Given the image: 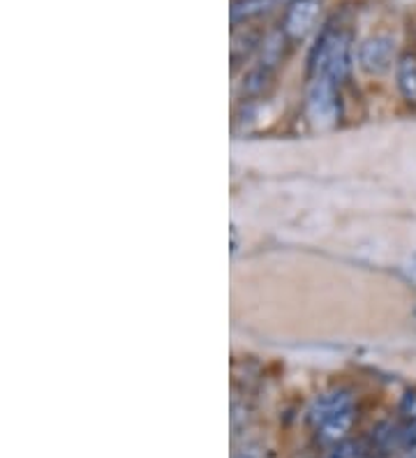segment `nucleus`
<instances>
[{"label": "nucleus", "mask_w": 416, "mask_h": 458, "mask_svg": "<svg viewBox=\"0 0 416 458\" xmlns=\"http://www.w3.org/2000/svg\"><path fill=\"white\" fill-rule=\"evenodd\" d=\"M352 424H354V408L344 410L338 417H333L327 424L319 426V428H317V437H319L324 445H338V442H343V437L350 433Z\"/></svg>", "instance_id": "7"}, {"label": "nucleus", "mask_w": 416, "mask_h": 458, "mask_svg": "<svg viewBox=\"0 0 416 458\" xmlns=\"http://www.w3.org/2000/svg\"><path fill=\"white\" fill-rule=\"evenodd\" d=\"M305 112L315 128H333L340 118L338 84L328 77H312L305 93Z\"/></svg>", "instance_id": "2"}, {"label": "nucleus", "mask_w": 416, "mask_h": 458, "mask_svg": "<svg viewBox=\"0 0 416 458\" xmlns=\"http://www.w3.org/2000/svg\"><path fill=\"white\" fill-rule=\"evenodd\" d=\"M273 77V70L267 65H257L252 72H248V77L243 79V90L245 93H250V96H259V93H264V89L268 86V81H271Z\"/></svg>", "instance_id": "9"}, {"label": "nucleus", "mask_w": 416, "mask_h": 458, "mask_svg": "<svg viewBox=\"0 0 416 458\" xmlns=\"http://www.w3.org/2000/svg\"><path fill=\"white\" fill-rule=\"evenodd\" d=\"M395 63V42L388 35H372L359 47V65L372 77L386 74Z\"/></svg>", "instance_id": "3"}, {"label": "nucleus", "mask_w": 416, "mask_h": 458, "mask_svg": "<svg viewBox=\"0 0 416 458\" xmlns=\"http://www.w3.org/2000/svg\"><path fill=\"white\" fill-rule=\"evenodd\" d=\"M395 81H398L400 96L410 105H416V56L403 54L395 63Z\"/></svg>", "instance_id": "6"}, {"label": "nucleus", "mask_w": 416, "mask_h": 458, "mask_svg": "<svg viewBox=\"0 0 416 458\" xmlns=\"http://www.w3.org/2000/svg\"><path fill=\"white\" fill-rule=\"evenodd\" d=\"M350 408H354V401H352V396L347 392L324 394V396H319L312 403L310 412H308V421H310L317 430L322 424H327L328 420L338 417L340 412H344V410Z\"/></svg>", "instance_id": "5"}, {"label": "nucleus", "mask_w": 416, "mask_h": 458, "mask_svg": "<svg viewBox=\"0 0 416 458\" xmlns=\"http://www.w3.org/2000/svg\"><path fill=\"white\" fill-rule=\"evenodd\" d=\"M280 0H233L232 3V23L248 21L252 17H259L271 7H276Z\"/></svg>", "instance_id": "8"}, {"label": "nucleus", "mask_w": 416, "mask_h": 458, "mask_svg": "<svg viewBox=\"0 0 416 458\" xmlns=\"http://www.w3.org/2000/svg\"><path fill=\"white\" fill-rule=\"evenodd\" d=\"M236 248H239V232L232 225V252H236Z\"/></svg>", "instance_id": "11"}, {"label": "nucleus", "mask_w": 416, "mask_h": 458, "mask_svg": "<svg viewBox=\"0 0 416 458\" xmlns=\"http://www.w3.org/2000/svg\"><path fill=\"white\" fill-rule=\"evenodd\" d=\"M319 12H322L319 0H294V3H289L287 12H284L283 33L289 39H303L315 29Z\"/></svg>", "instance_id": "4"}, {"label": "nucleus", "mask_w": 416, "mask_h": 458, "mask_svg": "<svg viewBox=\"0 0 416 458\" xmlns=\"http://www.w3.org/2000/svg\"><path fill=\"white\" fill-rule=\"evenodd\" d=\"M310 72L328 77L335 84H343L352 72V33L350 30L327 29L310 56Z\"/></svg>", "instance_id": "1"}, {"label": "nucleus", "mask_w": 416, "mask_h": 458, "mask_svg": "<svg viewBox=\"0 0 416 458\" xmlns=\"http://www.w3.org/2000/svg\"><path fill=\"white\" fill-rule=\"evenodd\" d=\"M403 458H416V445L412 449H407V452L403 454Z\"/></svg>", "instance_id": "12"}, {"label": "nucleus", "mask_w": 416, "mask_h": 458, "mask_svg": "<svg viewBox=\"0 0 416 458\" xmlns=\"http://www.w3.org/2000/svg\"><path fill=\"white\" fill-rule=\"evenodd\" d=\"M233 458H264L259 447H243Z\"/></svg>", "instance_id": "10"}]
</instances>
